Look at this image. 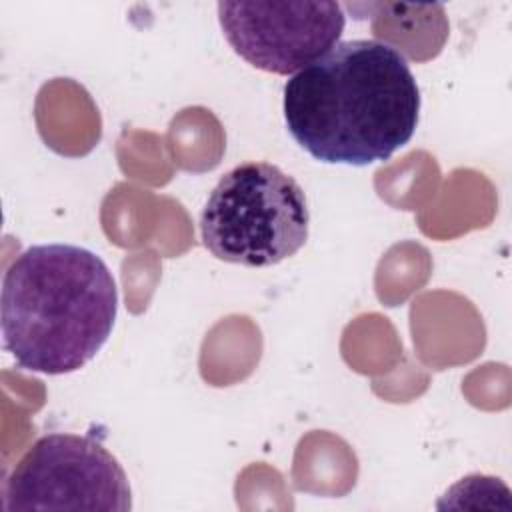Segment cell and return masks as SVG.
Returning a JSON list of instances; mask_svg holds the SVG:
<instances>
[{
    "label": "cell",
    "instance_id": "5b68a950",
    "mask_svg": "<svg viewBox=\"0 0 512 512\" xmlns=\"http://www.w3.org/2000/svg\"><path fill=\"white\" fill-rule=\"evenodd\" d=\"M234 52L258 70L296 74L338 44L346 14L338 2H218Z\"/></svg>",
    "mask_w": 512,
    "mask_h": 512
},
{
    "label": "cell",
    "instance_id": "6da1fadb",
    "mask_svg": "<svg viewBox=\"0 0 512 512\" xmlns=\"http://www.w3.org/2000/svg\"><path fill=\"white\" fill-rule=\"evenodd\" d=\"M420 90L408 60L380 40H344L284 84V122L312 158L368 166L404 148Z\"/></svg>",
    "mask_w": 512,
    "mask_h": 512
},
{
    "label": "cell",
    "instance_id": "277c9868",
    "mask_svg": "<svg viewBox=\"0 0 512 512\" xmlns=\"http://www.w3.org/2000/svg\"><path fill=\"white\" fill-rule=\"evenodd\" d=\"M132 492L124 468L98 440L78 434L38 438L12 468L4 510L128 512Z\"/></svg>",
    "mask_w": 512,
    "mask_h": 512
},
{
    "label": "cell",
    "instance_id": "7a4b0ae2",
    "mask_svg": "<svg viewBox=\"0 0 512 512\" xmlns=\"http://www.w3.org/2000/svg\"><path fill=\"white\" fill-rule=\"evenodd\" d=\"M116 314L112 272L88 248L36 244L4 272V346L24 370L48 376L80 370L108 340Z\"/></svg>",
    "mask_w": 512,
    "mask_h": 512
},
{
    "label": "cell",
    "instance_id": "3957f363",
    "mask_svg": "<svg viewBox=\"0 0 512 512\" xmlns=\"http://www.w3.org/2000/svg\"><path fill=\"white\" fill-rule=\"evenodd\" d=\"M310 212L300 184L268 162H244L212 188L200 214V238L222 262L274 266L308 240Z\"/></svg>",
    "mask_w": 512,
    "mask_h": 512
}]
</instances>
